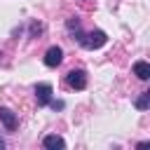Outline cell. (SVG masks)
Wrapping results in <instances>:
<instances>
[{
  "label": "cell",
  "instance_id": "cell-1",
  "mask_svg": "<svg viewBox=\"0 0 150 150\" xmlns=\"http://www.w3.org/2000/svg\"><path fill=\"white\" fill-rule=\"evenodd\" d=\"M105 40H108V35L103 33V30H91V33H84L82 35V47L84 49H98V47H103L105 45Z\"/></svg>",
  "mask_w": 150,
  "mask_h": 150
},
{
  "label": "cell",
  "instance_id": "cell-2",
  "mask_svg": "<svg viewBox=\"0 0 150 150\" xmlns=\"http://www.w3.org/2000/svg\"><path fill=\"white\" fill-rule=\"evenodd\" d=\"M66 82H68L70 89H77V91H80V89L87 87V73L80 70V68H77V70H70V73L66 75Z\"/></svg>",
  "mask_w": 150,
  "mask_h": 150
},
{
  "label": "cell",
  "instance_id": "cell-3",
  "mask_svg": "<svg viewBox=\"0 0 150 150\" xmlns=\"http://www.w3.org/2000/svg\"><path fill=\"white\" fill-rule=\"evenodd\" d=\"M63 61V49L61 47H49L47 49V54H45V66H49V68H56L59 63Z\"/></svg>",
  "mask_w": 150,
  "mask_h": 150
},
{
  "label": "cell",
  "instance_id": "cell-4",
  "mask_svg": "<svg viewBox=\"0 0 150 150\" xmlns=\"http://www.w3.org/2000/svg\"><path fill=\"white\" fill-rule=\"evenodd\" d=\"M35 101H38V105H49V101H52V84H47V82L38 84L35 87Z\"/></svg>",
  "mask_w": 150,
  "mask_h": 150
},
{
  "label": "cell",
  "instance_id": "cell-5",
  "mask_svg": "<svg viewBox=\"0 0 150 150\" xmlns=\"http://www.w3.org/2000/svg\"><path fill=\"white\" fill-rule=\"evenodd\" d=\"M0 122L5 124V129H7V131H14V129H16V124H19L16 115H14L9 108H0Z\"/></svg>",
  "mask_w": 150,
  "mask_h": 150
},
{
  "label": "cell",
  "instance_id": "cell-6",
  "mask_svg": "<svg viewBox=\"0 0 150 150\" xmlns=\"http://www.w3.org/2000/svg\"><path fill=\"white\" fill-rule=\"evenodd\" d=\"M42 145H45V148H49V150H63V148H66V141H63L61 136L52 134V136H45Z\"/></svg>",
  "mask_w": 150,
  "mask_h": 150
},
{
  "label": "cell",
  "instance_id": "cell-7",
  "mask_svg": "<svg viewBox=\"0 0 150 150\" xmlns=\"http://www.w3.org/2000/svg\"><path fill=\"white\" fill-rule=\"evenodd\" d=\"M134 75H136L138 80H148V77H150V66H148V61H136V63H134Z\"/></svg>",
  "mask_w": 150,
  "mask_h": 150
},
{
  "label": "cell",
  "instance_id": "cell-8",
  "mask_svg": "<svg viewBox=\"0 0 150 150\" xmlns=\"http://www.w3.org/2000/svg\"><path fill=\"white\" fill-rule=\"evenodd\" d=\"M148 105H150V91H143V94L136 98V108H138V110H145Z\"/></svg>",
  "mask_w": 150,
  "mask_h": 150
},
{
  "label": "cell",
  "instance_id": "cell-9",
  "mask_svg": "<svg viewBox=\"0 0 150 150\" xmlns=\"http://www.w3.org/2000/svg\"><path fill=\"white\" fill-rule=\"evenodd\" d=\"M49 105H52L54 110H61V108H63V101H49Z\"/></svg>",
  "mask_w": 150,
  "mask_h": 150
},
{
  "label": "cell",
  "instance_id": "cell-10",
  "mask_svg": "<svg viewBox=\"0 0 150 150\" xmlns=\"http://www.w3.org/2000/svg\"><path fill=\"white\" fill-rule=\"evenodd\" d=\"M2 148H5V141H2V136H0V150H2Z\"/></svg>",
  "mask_w": 150,
  "mask_h": 150
}]
</instances>
